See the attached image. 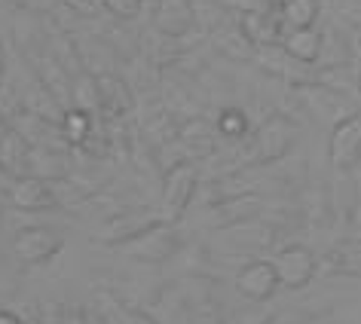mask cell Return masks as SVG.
<instances>
[{"mask_svg":"<svg viewBox=\"0 0 361 324\" xmlns=\"http://www.w3.org/2000/svg\"><path fill=\"white\" fill-rule=\"evenodd\" d=\"M126 251V257L138 260V263H166V260H171L178 254L180 248V232L175 223L169 220H157L150 223L144 232H138L135 239H129L126 245H120Z\"/></svg>","mask_w":361,"mask_h":324,"instance_id":"cell-1","label":"cell"},{"mask_svg":"<svg viewBox=\"0 0 361 324\" xmlns=\"http://www.w3.org/2000/svg\"><path fill=\"white\" fill-rule=\"evenodd\" d=\"M196 184H200V168L193 162H178L169 168L166 181H162V202H159V218L169 223H178L184 218L187 205H190Z\"/></svg>","mask_w":361,"mask_h":324,"instance_id":"cell-2","label":"cell"},{"mask_svg":"<svg viewBox=\"0 0 361 324\" xmlns=\"http://www.w3.org/2000/svg\"><path fill=\"white\" fill-rule=\"evenodd\" d=\"M294 138H297V125L288 120L285 113L269 116V120L257 129L255 144H251V150H255V159L257 162H276V159H282L285 153L294 147Z\"/></svg>","mask_w":361,"mask_h":324,"instance_id":"cell-3","label":"cell"},{"mask_svg":"<svg viewBox=\"0 0 361 324\" xmlns=\"http://www.w3.org/2000/svg\"><path fill=\"white\" fill-rule=\"evenodd\" d=\"M328 156L337 172H349L361 159V113H346L334 125L328 141Z\"/></svg>","mask_w":361,"mask_h":324,"instance_id":"cell-4","label":"cell"},{"mask_svg":"<svg viewBox=\"0 0 361 324\" xmlns=\"http://www.w3.org/2000/svg\"><path fill=\"white\" fill-rule=\"evenodd\" d=\"M196 6L193 0H157L153 6V31L169 40H180L196 28Z\"/></svg>","mask_w":361,"mask_h":324,"instance_id":"cell-5","label":"cell"},{"mask_svg":"<svg viewBox=\"0 0 361 324\" xmlns=\"http://www.w3.org/2000/svg\"><path fill=\"white\" fill-rule=\"evenodd\" d=\"M61 236L52 232L47 227H28L19 230L13 239V254L22 260V263H49L52 257H59L61 251Z\"/></svg>","mask_w":361,"mask_h":324,"instance_id":"cell-6","label":"cell"},{"mask_svg":"<svg viewBox=\"0 0 361 324\" xmlns=\"http://www.w3.org/2000/svg\"><path fill=\"white\" fill-rule=\"evenodd\" d=\"M6 202L19 211H49L59 205V193L52 181L25 175V177H16V184L6 190Z\"/></svg>","mask_w":361,"mask_h":324,"instance_id":"cell-7","label":"cell"},{"mask_svg":"<svg viewBox=\"0 0 361 324\" xmlns=\"http://www.w3.org/2000/svg\"><path fill=\"white\" fill-rule=\"evenodd\" d=\"M273 269H276V278L279 285L285 287H303L306 282H312L315 269H319V260L310 248L303 245H291L285 251H279L276 260H273Z\"/></svg>","mask_w":361,"mask_h":324,"instance_id":"cell-8","label":"cell"},{"mask_svg":"<svg viewBox=\"0 0 361 324\" xmlns=\"http://www.w3.org/2000/svg\"><path fill=\"white\" fill-rule=\"evenodd\" d=\"M10 125L16 132L22 135L25 141H28V147H52V150H61V147H71V144L61 138V129L59 123L52 120H43V116L25 111L19 107L13 116H10Z\"/></svg>","mask_w":361,"mask_h":324,"instance_id":"cell-9","label":"cell"},{"mask_svg":"<svg viewBox=\"0 0 361 324\" xmlns=\"http://www.w3.org/2000/svg\"><path fill=\"white\" fill-rule=\"evenodd\" d=\"M95 86H98V113H104L107 120H126L135 111V95L123 77L95 74Z\"/></svg>","mask_w":361,"mask_h":324,"instance_id":"cell-10","label":"cell"},{"mask_svg":"<svg viewBox=\"0 0 361 324\" xmlns=\"http://www.w3.org/2000/svg\"><path fill=\"white\" fill-rule=\"evenodd\" d=\"M239 34L245 37L248 46L273 49V46H282L285 22H282V15H279V10L251 13V15H242L239 19Z\"/></svg>","mask_w":361,"mask_h":324,"instance_id":"cell-11","label":"cell"},{"mask_svg":"<svg viewBox=\"0 0 361 324\" xmlns=\"http://www.w3.org/2000/svg\"><path fill=\"white\" fill-rule=\"evenodd\" d=\"M157 220H159V214H150V211H144V208L126 211V214H120V218L107 220L104 227L98 230L95 242H102V245H114V248H120V245H126L129 239L138 236V232L147 230L150 223H157Z\"/></svg>","mask_w":361,"mask_h":324,"instance_id":"cell-12","label":"cell"},{"mask_svg":"<svg viewBox=\"0 0 361 324\" xmlns=\"http://www.w3.org/2000/svg\"><path fill=\"white\" fill-rule=\"evenodd\" d=\"M279 287L276 269L269 260H251V263L236 275V291L248 300H269Z\"/></svg>","mask_w":361,"mask_h":324,"instance_id":"cell-13","label":"cell"},{"mask_svg":"<svg viewBox=\"0 0 361 324\" xmlns=\"http://www.w3.org/2000/svg\"><path fill=\"white\" fill-rule=\"evenodd\" d=\"M322 43L324 34L315 28H285L282 49L288 58L300 61V65H315L322 58Z\"/></svg>","mask_w":361,"mask_h":324,"instance_id":"cell-14","label":"cell"},{"mask_svg":"<svg viewBox=\"0 0 361 324\" xmlns=\"http://www.w3.org/2000/svg\"><path fill=\"white\" fill-rule=\"evenodd\" d=\"M71 168V159L65 150H52V147H31L28 156V175L43 177V181H59L65 177Z\"/></svg>","mask_w":361,"mask_h":324,"instance_id":"cell-15","label":"cell"},{"mask_svg":"<svg viewBox=\"0 0 361 324\" xmlns=\"http://www.w3.org/2000/svg\"><path fill=\"white\" fill-rule=\"evenodd\" d=\"M28 156H31L28 141L10 125V129L0 135V166L16 177H25L28 175Z\"/></svg>","mask_w":361,"mask_h":324,"instance_id":"cell-16","label":"cell"},{"mask_svg":"<svg viewBox=\"0 0 361 324\" xmlns=\"http://www.w3.org/2000/svg\"><path fill=\"white\" fill-rule=\"evenodd\" d=\"M59 129H61V138H65L71 147H80V144L89 138V132L95 129V116L80 111V107H68V111L61 113Z\"/></svg>","mask_w":361,"mask_h":324,"instance_id":"cell-17","label":"cell"},{"mask_svg":"<svg viewBox=\"0 0 361 324\" xmlns=\"http://www.w3.org/2000/svg\"><path fill=\"white\" fill-rule=\"evenodd\" d=\"M178 138L184 147H190V150H200V153H212L214 147V141L221 138L218 129L209 123V120H190V123H184L178 129Z\"/></svg>","mask_w":361,"mask_h":324,"instance_id":"cell-18","label":"cell"},{"mask_svg":"<svg viewBox=\"0 0 361 324\" xmlns=\"http://www.w3.org/2000/svg\"><path fill=\"white\" fill-rule=\"evenodd\" d=\"M319 10V0H288L279 6V15H282L285 28H315Z\"/></svg>","mask_w":361,"mask_h":324,"instance_id":"cell-19","label":"cell"},{"mask_svg":"<svg viewBox=\"0 0 361 324\" xmlns=\"http://www.w3.org/2000/svg\"><path fill=\"white\" fill-rule=\"evenodd\" d=\"M248 116L245 111H239V107H227V111L221 113V120H218V135L221 138H227V141H242V138H248Z\"/></svg>","mask_w":361,"mask_h":324,"instance_id":"cell-20","label":"cell"},{"mask_svg":"<svg viewBox=\"0 0 361 324\" xmlns=\"http://www.w3.org/2000/svg\"><path fill=\"white\" fill-rule=\"evenodd\" d=\"M102 6L107 13H114L116 19H135L141 13L144 0H102Z\"/></svg>","mask_w":361,"mask_h":324,"instance_id":"cell-21","label":"cell"},{"mask_svg":"<svg viewBox=\"0 0 361 324\" xmlns=\"http://www.w3.org/2000/svg\"><path fill=\"white\" fill-rule=\"evenodd\" d=\"M224 6H230L239 15H251V13H269L276 10L273 0H224Z\"/></svg>","mask_w":361,"mask_h":324,"instance_id":"cell-22","label":"cell"},{"mask_svg":"<svg viewBox=\"0 0 361 324\" xmlns=\"http://www.w3.org/2000/svg\"><path fill=\"white\" fill-rule=\"evenodd\" d=\"M116 318H120V324H159L157 318H150L147 312H141V309H126V306H116Z\"/></svg>","mask_w":361,"mask_h":324,"instance_id":"cell-23","label":"cell"},{"mask_svg":"<svg viewBox=\"0 0 361 324\" xmlns=\"http://www.w3.org/2000/svg\"><path fill=\"white\" fill-rule=\"evenodd\" d=\"M61 4H68L71 10H77L83 15H95L98 10H102V0H61Z\"/></svg>","mask_w":361,"mask_h":324,"instance_id":"cell-24","label":"cell"},{"mask_svg":"<svg viewBox=\"0 0 361 324\" xmlns=\"http://www.w3.org/2000/svg\"><path fill=\"white\" fill-rule=\"evenodd\" d=\"M83 321H86V309H77V306H68L65 318H61V324H83Z\"/></svg>","mask_w":361,"mask_h":324,"instance_id":"cell-25","label":"cell"},{"mask_svg":"<svg viewBox=\"0 0 361 324\" xmlns=\"http://www.w3.org/2000/svg\"><path fill=\"white\" fill-rule=\"evenodd\" d=\"M13 184H16V175H10V172H6L4 166H0V193L6 196V190H10Z\"/></svg>","mask_w":361,"mask_h":324,"instance_id":"cell-26","label":"cell"},{"mask_svg":"<svg viewBox=\"0 0 361 324\" xmlns=\"http://www.w3.org/2000/svg\"><path fill=\"white\" fill-rule=\"evenodd\" d=\"M83 324H111V321H107L102 312H95V309H86V321H83Z\"/></svg>","mask_w":361,"mask_h":324,"instance_id":"cell-27","label":"cell"},{"mask_svg":"<svg viewBox=\"0 0 361 324\" xmlns=\"http://www.w3.org/2000/svg\"><path fill=\"white\" fill-rule=\"evenodd\" d=\"M0 324H25V321L10 309H0Z\"/></svg>","mask_w":361,"mask_h":324,"instance_id":"cell-28","label":"cell"},{"mask_svg":"<svg viewBox=\"0 0 361 324\" xmlns=\"http://www.w3.org/2000/svg\"><path fill=\"white\" fill-rule=\"evenodd\" d=\"M6 80V49H4V43H0V83Z\"/></svg>","mask_w":361,"mask_h":324,"instance_id":"cell-29","label":"cell"},{"mask_svg":"<svg viewBox=\"0 0 361 324\" xmlns=\"http://www.w3.org/2000/svg\"><path fill=\"white\" fill-rule=\"evenodd\" d=\"M282 4H288V0H273V6H276V10H279V6H282Z\"/></svg>","mask_w":361,"mask_h":324,"instance_id":"cell-30","label":"cell"},{"mask_svg":"<svg viewBox=\"0 0 361 324\" xmlns=\"http://www.w3.org/2000/svg\"><path fill=\"white\" fill-rule=\"evenodd\" d=\"M358 92H361V77H358Z\"/></svg>","mask_w":361,"mask_h":324,"instance_id":"cell-31","label":"cell"}]
</instances>
